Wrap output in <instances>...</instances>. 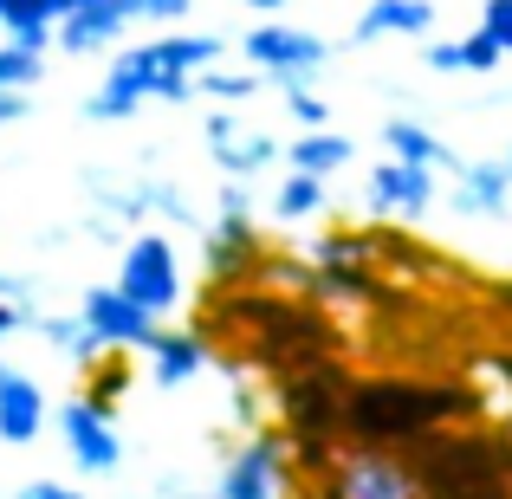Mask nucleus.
Segmentation results:
<instances>
[{
    "instance_id": "nucleus-1",
    "label": "nucleus",
    "mask_w": 512,
    "mask_h": 499,
    "mask_svg": "<svg viewBox=\"0 0 512 499\" xmlns=\"http://www.w3.org/2000/svg\"><path fill=\"white\" fill-rule=\"evenodd\" d=\"M221 39L214 33H169V39H150V46H124L111 65H104V85L85 98V117L91 124H124L137 117L143 104H188L195 98V72L221 59Z\"/></svg>"
},
{
    "instance_id": "nucleus-2",
    "label": "nucleus",
    "mask_w": 512,
    "mask_h": 499,
    "mask_svg": "<svg viewBox=\"0 0 512 499\" xmlns=\"http://www.w3.org/2000/svg\"><path fill=\"white\" fill-rule=\"evenodd\" d=\"M474 396L454 383H402V376H383V383H357L344 389L338 402V435H350L357 448H409L415 435L441 428L448 415H467Z\"/></svg>"
},
{
    "instance_id": "nucleus-3",
    "label": "nucleus",
    "mask_w": 512,
    "mask_h": 499,
    "mask_svg": "<svg viewBox=\"0 0 512 499\" xmlns=\"http://www.w3.org/2000/svg\"><path fill=\"white\" fill-rule=\"evenodd\" d=\"M402 461L415 467L422 499H512V448L493 435L428 428L409 441Z\"/></svg>"
},
{
    "instance_id": "nucleus-4",
    "label": "nucleus",
    "mask_w": 512,
    "mask_h": 499,
    "mask_svg": "<svg viewBox=\"0 0 512 499\" xmlns=\"http://www.w3.org/2000/svg\"><path fill=\"white\" fill-rule=\"evenodd\" d=\"M240 52H247V65L266 78V85H279V91L312 85V78L325 72V59H331V46L318 33H305V26H279V20L253 26V33L240 39Z\"/></svg>"
},
{
    "instance_id": "nucleus-5",
    "label": "nucleus",
    "mask_w": 512,
    "mask_h": 499,
    "mask_svg": "<svg viewBox=\"0 0 512 499\" xmlns=\"http://www.w3.org/2000/svg\"><path fill=\"white\" fill-rule=\"evenodd\" d=\"M117 292L137 299L150 318H169L182 305V260H175V240L169 234H130L124 240V266H117Z\"/></svg>"
},
{
    "instance_id": "nucleus-6",
    "label": "nucleus",
    "mask_w": 512,
    "mask_h": 499,
    "mask_svg": "<svg viewBox=\"0 0 512 499\" xmlns=\"http://www.w3.org/2000/svg\"><path fill=\"white\" fill-rule=\"evenodd\" d=\"M331 487V499H422L415 487V467L396 448H350L331 454V467L318 474Z\"/></svg>"
},
{
    "instance_id": "nucleus-7",
    "label": "nucleus",
    "mask_w": 512,
    "mask_h": 499,
    "mask_svg": "<svg viewBox=\"0 0 512 499\" xmlns=\"http://www.w3.org/2000/svg\"><path fill=\"white\" fill-rule=\"evenodd\" d=\"M279 480H286V435L247 428V441L227 454L221 480H214V499H279Z\"/></svg>"
},
{
    "instance_id": "nucleus-8",
    "label": "nucleus",
    "mask_w": 512,
    "mask_h": 499,
    "mask_svg": "<svg viewBox=\"0 0 512 499\" xmlns=\"http://www.w3.org/2000/svg\"><path fill=\"white\" fill-rule=\"evenodd\" d=\"M363 208L383 214V221H422V214L435 208V169L383 156V163L363 175Z\"/></svg>"
},
{
    "instance_id": "nucleus-9",
    "label": "nucleus",
    "mask_w": 512,
    "mask_h": 499,
    "mask_svg": "<svg viewBox=\"0 0 512 499\" xmlns=\"http://www.w3.org/2000/svg\"><path fill=\"white\" fill-rule=\"evenodd\" d=\"M59 435H65V454H72L78 474H117L124 461V441L111 428V409H98L91 396H72L59 409Z\"/></svg>"
},
{
    "instance_id": "nucleus-10",
    "label": "nucleus",
    "mask_w": 512,
    "mask_h": 499,
    "mask_svg": "<svg viewBox=\"0 0 512 499\" xmlns=\"http://www.w3.org/2000/svg\"><path fill=\"white\" fill-rule=\"evenodd\" d=\"M201 143H208L214 169L221 175H240V182H253L266 163H279V143L266 137V130H247L227 104H214L208 117H201Z\"/></svg>"
},
{
    "instance_id": "nucleus-11",
    "label": "nucleus",
    "mask_w": 512,
    "mask_h": 499,
    "mask_svg": "<svg viewBox=\"0 0 512 499\" xmlns=\"http://www.w3.org/2000/svg\"><path fill=\"white\" fill-rule=\"evenodd\" d=\"M78 318H85V325L98 331V344H111V350H143L156 337V318L143 312L137 299H124L117 286H91L85 299H78Z\"/></svg>"
},
{
    "instance_id": "nucleus-12",
    "label": "nucleus",
    "mask_w": 512,
    "mask_h": 499,
    "mask_svg": "<svg viewBox=\"0 0 512 499\" xmlns=\"http://www.w3.org/2000/svg\"><path fill=\"white\" fill-rule=\"evenodd\" d=\"M506 201H512V150L487 156V163H461V169H454L448 208L461 214V221H500Z\"/></svg>"
},
{
    "instance_id": "nucleus-13",
    "label": "nucleus",
    "mask_w": 512,
    "mask_h": 499,
    "mask_svg": "<svg viewBox=\"0 0 512 499\" xmlns=\"http://www.w3.org/2000/svg\"><path fill=\"white\" fill-rule=\"evenodd\" d=\"M124 26H130V0H85V7H65L52 20V46L91 59V52H111L124 39Z\"/></svg>"
},
{
    "instance_id": "nucleus-14",
    "label": "nucleus",
    "mask_w": 512,
    "mask_h": 499,
    "mask_svg": "<svg viewBox=\"0 0 512 499\" xmlns=\"http://www.w3.org/2000/svg\"><path fill=\"white\" fill-rule=\"evenodd\" d=\"M39 428H46V389L26 370L0 363V441H7V448H33Z\"/></svg>"
},
{
    "instance_id": "nucleus-15",
    "label": "nucleus",
    "mask_w": 512,
    "mask_h": 499,
    "mask_svg": "<svg viewBox=\"0 0 512 499\" xmlns=\"http://www.w3.org/2000/svg\"><path fill=\"white\" fill-rule=\"evenodd\" d=\"M143 357H150V383L156 389H182V383H195V376L208 370V344H201V331H163V325H156V337L143 344Z\"/></svg>"
},
{
    "instance_id": "nucleus-16",
    "label": "nucleus",
    "mask_w": 512,
    "mask_h": 499,
    "mask_svg": "<svg viewBox=\"0 0 512 499\" xmlns=\"http://www.w3.org/2000/svg\"><path fill=\"white\" fill-rule=\"evenodd\" d=\"M435 26V0H370L357 13V46H376V39H428Z\"/></svg>"
},
{
    "instance_id": "nucleus-17",
    "label": "nucleus",
    "mask_w": 512,
    "mask_h": 499,
    "mask_svg": "<svg viewBox=\"0 0 512 499\" xmlns=\"http://www.w3.org/2000/svg\"><path fill=\"white\" fill-rule=\"evenodd\" d=\"M201 253H208V266L221 279H240V266H253L260 260V240H253V221L247 214H227L221 208V221L201 234Z\"/></svg>"
},
{
    "instance_id": "nucleus-18",
    "label": "nucleus",
    "mask_w": 512,
    "mask_h": 499,
    "mask_svg": "<svg viewBox=\"0 0 512 499\" xmlns=\"http://www.w3.org/2000/svg\"><path fill=\"white\" fill-rule=\"evenodd\" d=\"M383 150L402 156V163H422V169H461V156H454L428 124H415V117H389L383 124Z\"/></svg>"
},
{
    "instance_id": "nucleus-19",
    "label": "nucleus",
    "mask_w": 512,
    "mask_h": 499,
    "mask_svg": "<svg viewBox=\"0 0 512 499\" xmlns=\"http://www.w3.org/2000/svg\"><path fill=\"white\" fill-rule=\"evenodd\" d=\"M286 163L292 169H305V175H338V169H350L357 163V143L350 137H338V130H299V143L286 150Z\"/></svg>"
},
{
    "instance_id": "nucleus-20",
    "label": "nucleus",
    "mask_w": 512,
    "mask_h": 499,
    "mask_svg": "<svg viewBox=\"0 0 512 499\" xmlns=\"http://www.w3.org/2000/svg\"><path fill=\"white\" fill-rule=\"evenodd\" d=\"M33 331L46 337V344L59 350V357H72V363H91L98 350H111V344H98V331H91V325H85L78 312H46V318H39Z\"/></svg>"
},
{
    "instance_id": "nucleus-21",
    "label": "nucleus",
    "mask_w": 512,
    "mask_h": 499,
    "mask_svg": "<svg viewBox=\"0 0 512 499\" xmlns=\"http://www.w3.org/2000/svg\"><path fill=\"white\" fill-rule=\"evenodd\" d=\"M260 85H266V78L253 72V65H247V72H227V65L214 59V65L195 72V98H208V104H247V98H260Z\"/></svg>"
},
{
    "instance_id": "nucleus-22",
    "label": "nucleus",
    "mask_w": 512,
    "mask_h": 499,
    "mask_svg": "<svg viewBox=\"0 0 512 499\" xmlns=\"http://www.w3.org/2000/svg\"><path fill=\"white\" fill-rule=\"evenodd\" d=\"M273 214L279 221H312V214H325V175L292 169L286 182H279V195H273Z\"/></svg>"
},
{
    "instance_id": "nucleus-23",
    "label": "nucleus",
    "mask_w": 512,
    "mask_h": 499,
    "mask_svg": "<svg viewBox=\"0 0 512 499\" xmlns=\"http://www.w3.org/2000/svg\"><path fill=\"white\" fill-rule=\"evenodd\" d=\"M85 370H91V389H85V396L98 402V409H111V415H117V402L130 396V363L117 357V350H98Z\"/></svg>"
},
{
    "instance_id": "nucleus-24",
    "label": "nucleus",
    "mask_w": 512,
    "mask_h": 499,
    "mask_svg": "<svg viewBox=\"0 0 512 499\" xmlns=\"http://www.w3.org/2000/svg\"><path fill=\"white\" fill-rule=\"evenodd\" d=\"M46 78V52L20 46V39H0V91H33Z\"/></svg>"
},
{
    "instance_id": "nucleus-25",
    "label": "nucleus",
    "mask_w": 512,
    "mask_h": 499,
    "mask_svg": "<svg viewBox=\"0 0 512 499\" xmlns=\"http://www.w3.org/2000/svg\"><path fill=\"white\" fill-rule=\"evenodd\" d=\"M500 65H506V52L493 46L487 26H474V33L461 39V72H500Z\"/></svg>"
},
{
    "instance_id": "nucleus-26",
    "label": "nucleus",
    "mask_w": 512,
    "mask_h": 499,
    "mask_svg": "<svg viewBox=\"0 0 512 499\" xmlns=\"http://www.w3.org/2000/svg\"><path fill=\"white\" fill-rule=\"evenodd\" d=\"M286 111H292V124L299 130H325L331 124V111H325V98H318L312 85H299V91H286Z\"/></svg>"
},
{
    "instance_id": "nucleus-27",
    "label": "nucleus",
    "mask_w": 512,
    "mask_h": 499,
    "mask_svg": "<svg viewBox=\"0 0 512 499\" xmlns=\"http://www.w3.org/2000/svg\"><path fill=\"white\" fill-rule=\"evenodd\" d=\"M480 26H487L493 46L512 59V0H487V7H480Z\"/></svg>"
},
{
    "instance_id": "nucleus-28",
    "label": "nucleus",
    "mask_w": 512,
    "mask_h": 499,
    "mask_svg": "<svg viewBox=\"0 0 512 499\" xmlns=\"http://www.w3.org/2000/svg\"><path fill=\"white\" fill-rule=\"evenodd\" d=\"M195 7V0H130V20H182V13Z\"/></svg>"
},
{
    "instance_id": "nucleus-29",
    "label": "nucleus",
    "mask_w": 512,
    "mask_h": 499,
    "mask_svg": "<svg viewBox=\"0 0 512 499\" xmlns=\"http://www.w3.org/2000/svg\"><path fill=\"white\" fill-rule=\"evenodd\" d=\"M428 72H461V39H435V46L422 52Z\"/></svg>"
},
{
    "instance_id": "nucleus-30",
    "label": "nucleus",
    "mask_w": 512,
    "mask_h": 499,
    "mask_svg": "<svg viewBox=\"0 0 512 499\" xmlns=\"http://www.w3.org/2000/svg\"><path fill=\"white\" fill-rule=\"evenodd\" d=\"M13 499H85V493L65 487V480H26V487L13 493Z\"/></svg>"
},
{
    "instance_id": "nucleus-31",
    "label": "nucleus",
    "mask_w": 512,
    "mask_h": 499,
    "mask_svg": "<svg viewBox=\"0 0 512 499\" xmlns=\"http://www.w3.org/2000/svg\"><path fill=\"white\" fill-rule=\"evenodd\" d=\"M26 117V91H0V130Z\"/></svg>"
},
{
    "instance_id": "nucleus-32",
    "label": "nucleus",
    "mask_w": 512,
    "mask_h": 499,
    "mask_svg": "<svg viewBox=\"0 0 512 499\" xmlns=\"http://www.w3.org/2000/svg\"><path fill=\"white\" fill-rule=\"evenodd\" d=\"M20 325H26V312H20V305H7V299H0V344H7V337L20 331Z\"/></svg>"
},
{
    "instance_id": "nucleus-33",
    "label": "nucleus",
    "mask_w": 512,
    "mask_h": 499,
    "mask_svg": "<svg viewBox=\"0 0 512 499\" xmlns=\"http://www.w3.org/2000/svg\"><path fill=\"white\" fill-rule=\"evenodd\" d=\"M247 7H253V13H279V7H286V0H247Z\"/></svg>"
},
{
    "instance_id": "nucleus-34",
    "label": "nucleus",
    "mask_w": 512,
    "mask_h": 499,
    "mask_svg": "<svg viewBox=\"0 0 512 499\" xmlns=\"http://www.w3.org/2000/svg\"><path fill=\"white\" fill-rule=\"evenodd\" d=\"M65 7H85V0H59V13H65Z\"/></svg>"
},
{
    "instance_id": "nucleus-35",
    "label": "nucleus",
    "mask_w": 512,
    "mask_h": 499,
    "mask_svg": "<svg viewBox=\"0 0 512 499\" xmlns=\"http://www.w3.org/2000/svg\"><path fill=\"white\" fill-rule=\"evenodd\" d=\"M506 305H512V292H506Z\"/></svg>"
}]
</instances>
